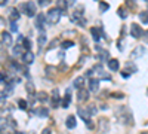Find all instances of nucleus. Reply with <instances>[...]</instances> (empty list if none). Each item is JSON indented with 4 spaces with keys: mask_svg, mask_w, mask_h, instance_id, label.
I'll return each instance as SVG.
<instances>
[{
    "mask_svg": "<svg viewBox=\"0 0 148 134\" xmlns=\"http://www.w3.org/2000/svg\"><path fill=\"white\" fill-rule=\"evenodd\" d=\"M84 58H86V57H82V58H80V63L77 64V67H82V66L84 64Z\"/></svg>",
    "mask_w": 148,
    "mask_h": 134,
    "instance_id": "nucleus-45",
    "label": "nucleus"
},
{
    "mask_svg": "<svg viewBox=\"0 0 148 134\" xmlns=\"http://www.w3.org/2000/svg\"><path fill=\"white\" fill-rule=\"evenodd\" d=\"M88 110H89V113H90V115H95V113L98 112V110H96V106H95V104H89Z\"/></svg>",
    "mask_w": 148,
    "mask_h": 134,
    "instance_id": "nucleus-37",
    "label": "nucleus"
},
{
    "mask_svg": "<svg viewBox=\"0 0 148 134\" xmlns=\"http://www.w3.org/2000/svg\"><path fill=\"white\" fill-rule=\"evenodd\" d=\"M51 103H52V107L55 109V107H58L59 106V103H61V97H59V91L55 88L53 90V92H52V99H51Z\"/></svg>",
    "mask_w": 148,
    "mask_h": 134,
    "instance_id": "nucleus-9",
    "label": "nucleus"
},
{
    "mask_svg": "<svg viewBox=\"0 0 148 134\" xmlns=\"http://www.w3.org/2000/svg\"><path fill=\"white\" fill-rule=\"evenodd\" d=\"M83 10H84V8L82 5H79L71 14V21L74 24H77V26H80V27H86V19L83 17Z\"/></svg>",
    "mask_w": 148,
    "mask_h": 134,
    "instance_id": "nucleus-2",
    "label": "nucleus"
},
{
    "mask_svg": "<svg viewBox=\"0 0 148 134\" xmlns=\"http://www.w3.org/2000/svg\"><path fill=\"white\" fill-rule=\"evenodd\" d=\"M107 64H108V69L111 72H117L120 69V64H119V60L117 58H110L108 61H107Z\"/></svg>",
    "mask_w": 148,
    "mask_h": 134,
    "instance_id": "nucleus-12",
    "label": "nucleus"
},
{
    "mask_svg": "<svg viewBox=\"0 0 148 134\" xmlns=\"http://www.w3.org/2000/svg\"><path fill=\"white\" fill-rule=\"evenodd\" d=\"M84 78H86V76H79V78H76V79H74V82H73V87L76 88V90L84 88Z\"/></svg>",
    "mask_w": 148,
    "mask_h": 134,
    "instance_id": "nucleus-15",
    "label": "nucleus"
},
{
    "mask_svg": "<svg viewBox=\"0 0 148 134\" xmlns=\"http://www.w3.org/2000/svg\"><path fill=\"white\" fill-rule=\"evenodd\" d=\"M93 72H95L93 69H92V70H88V72H86V75H84V76H86V78H90V76L93 75Z\"/></svg>",
    "mask_w": 148,
    "mask_h": 134,
    "instance_id": "nucleus-43",
    "label": "nucleus"
},
{
    "mask_svg": "<svg viewBox=\"0 0 148 134\" xmlns=\"http://www.w3.org/2000/svg\"><path fill=\"white\" fill-rule=\"evenodd\" d=\"M71 46H74V42H71V40L62 42V48H64V49H65V48H71Z\"/></svg>",
    "mask_w": 148,
    "mask_h": 134,
    "instance_id": "nucleus-40",
    "label": "nucleus"
},
{
    "mask_svg": "<svg viewBox=\"0 0 148 134\" xmlns=\"http://www.w3.org/2000/svg\"><path fill=\"white\" fill-rule=\"evenodd\" d=\"M25 90H27V92L34 94V85H33V82H27L25 83Z\"/></svg>",
    "mask_w": 148,
    "mask_h": 134,
    "instance_id": "nucleus-32",
    "label": "nucleus"
},
{
    "mask_svg": "<svg viewBox=\"0 0 148 134\" xmlns=\"http://www.w3.org/2000/svg\"><path fill=\"white\" fill-rule=\"evenodd\" d=\"M98 60L99 61H108L110 60V54L107 49H102V48H99V52H98Z\"/></svg>",
    "mask_w": 148,
    "mask_h": 134,
    "instance_id": "nucleus-18",
    "label": "nucleus"
},
{
    "mask_svg": "<svg viewBox=\"0 0 148 134\" xmlns=\"http://www.w3.org/2000/svg\"><path fill=\"white\" fill-rule=\"evenodd\" d=\"M25 51H27V49H25V48H24V45H21V43H16V45L14 46V49H12V52H14L15 57H22Z\"/></svg>",
    "mask_w": 148,
    "mask_h": 134,
    "instance_id": "nucleus-13",
    "label": "nucleus"
},
{
    "mask_svg": "<svg viewBox=\"0 0 148 134\" xmlns=\"http://www.w3.org/2000/svg\"><path fill=\"white\" fill-rule=\"evenodd\" d=\"M108 8H110V6H108L107 2H101V3H99V10H101V12H107Z\"/></svg>",
    "mask_w": 148,
    "mask_h": 134,
    "instance_id": "nucleus-36",
    "label": "nucleus"
},
{
    "mask_svg": "<svg viewBox=\"0 0 148 134\" xmlns=\"http://www.w3.org/2000/svg\"><path fill=\"white\" fill-rule=\"evenodd\" d=\"M89 91L90 90H86V88H80L77 92V100L79 101H86L89 99Z\"/></svg>",
    "mask_w": 148,
    "mask_h": 134,
    "instance_id": "nucleus-11",
    "label": "nucleus"
},
{
    "mask_svg": "<svg viewBox=\"0 0 148 134\" xmlns=\"http://www.w3.org/2000/svg\"><path fill=\"white\" fill-rule=\"evenodd\" d=\"M21 58H22L24 64H31V63L34 61V54L31 52V49H28V51L24 52V55H22Z\"/></svg>",
    "mask_w": 148,
    "mask_h": 134,
    "instance_id": "nucleus-8",
    "label": "nucleus"
},
{
    "mask_svg": "<svg viewBox=\"0 0 148 134\" xmlns=\"http://www.w3.org/2000/svg\"><path fill=\"white\" fill-rule=\"evenodd\" d=\"M126 6L130 8L132 10H135L136 9V2H135V0H126Z\"/></svg>",
    "mask_w": 148,
    "mask_h": 134,
    "instance_id": "nucleus-33",
    "label": "nucleus"
},
{
    "mask_svg": "<svg viewBox=\"0 0 148 134\" xmlns=\"http://www.w3.org/2000/svg\"><path fill=\"white\" fill-rule=\"evenodd\" d=\"M125 70H127L129 73H136V72H138V67L135 66L132 61H129V63H126V66H125Z\"/></svg>",
    "mask_w": 148,
    "mask_h": 134,
    "instance_id": "nucleus-24",
    "label": "nucleus"
},
{
    "mask_svg": "<svg viewBox=\"0 0 148 134\" xmlns=\"http://www.w3.org/2000/svg\"><path fill=\"white\" fill-rule=\"evenodd\" d=\"M130 36L135 39H141L144 36V31L141 28V26H138V24H132L130 26Z\"/></svg>",
    "mask_w": 148,
    "mask_h": 134,
    "instance_id": "nucleus-5",
    "label": "nucleus"
},
{
    "mask_svg": "<svg viewBox=\"0 0 148 134\" xmlns=\"http://www.w3.org/2000/svg\"><path fill=\"white\" fill-rule=\"evenodd\" d=\"M34 112L39 118H47L49 116V109H46V107H37Z\"/></svg>",
    "mask_w": 148,
    "mask_h": 134,
    "instance_id": "nucleus-19",
    "label": "nucleus"
},
{
    "mask_svg": "<svg viewBox=\"0 0 148 134\" xmlns=\"http://www.w3.org/2000/svg\"><path fill=\"white\" fill-rule=\"evenodd\" d=\"M145 2H147V3H148V0H145Z\"/></svg>",
    "mask_w": 148,
    "mask_h": 134,
    "instance_id": "nucleus-50",
    "label": "nucleus"
},
{
    "mask_svg": "<svg viewBox=\"0 0 148 134\" xmlns=\"http://www.w3.org/2000/svg\"><path fill=\"white\" fill-rule=\"evenodd\" d=\"M139 19H141V22L142 24H147L148 26V10H144V12H139Z\"/></svg>",
    "mask_w": 148,
    "mask_h": 134,
    "instance_id": "nucleus-27",
    "label": "nucleus"
},
{
    "mask_svg": "<svg viewBox=\"0 0 148 134\" xmlns=\"http://www.w3.org/2000/svg\"><path fill=\"white\" fill-rule=\"evenodd\" d=\"M10 31L12 33H18V24H16V21H10Z\"/></svg>",
    "mask_w": 148,
    "mask_h": 134,
    "instance_id": "nucleus-35",
    "label": "nucleus"
},
{
    "mask_svg": "<svg viewBox=\"0 0 148 134\" xmlns=\"http://www.w3.org/2000/svg\"><path fill=\"white\" fill-rule=\"evenodd\" d=\"M130 75H132V73H129L127 70H125V69L121 70V78H125V79H127V78H129Z\"/></svg>",
    "mask_w": 148,
    "mask_h": 134,
    "instance_id": "nucleus-42",
    "label": "nucleus"
},
{
    "mask_svg": "<svg viewBox=\"0 0 148 134\" xmlns=\"http://www.w3.org/2000/svg\"><path fill=\"white\" fill-rule=\"evenodd\" d=\"M45 21H47V18L43 15V14H39L36 17V27L39 30H43L45 28Z\"/></svg>",
    "mask_w": 148,
    "mask_h": 134,
    "instance_id": "nucleus-10",
    "label": "nucleus"
},
{
    "mask_svg": "<svg viewBox=\"0 0 148 134\" xmlns=\"http://www.w3.org/2000/svg\"><path fill=\"white\" fill-rule=\"evenodd\" d=\"M68 5H70V3H67V0H56V6L62 10V14H65V12H67Z\"/></svg>",
    "mask_w": 148,
    "mask_h": 134,
    "instance_id": "nucleus-22",
    "label": "nucleus"
},
{
    "mask_svg": "<svg viewBox=\"0 0 148 134\" xmlns=\"http://www.w3.org/2000/svg\"><path fill=\"white\" fill-rule=\"evenodd\" d=\"M93 70H96V72H101V70H102V66H101V64H96V66L93 67Z\"/></svg>",
    "mask_w": 148,
    "mask_h": 134,
    "instance_id": "nucleus-44",
    "label": "nucleus"
},
{
    "mask_svg": "<svg viewBox=\"0 0 148 134\" xmlns=\"http://www.w3.org/2000/svg\"><path fill=\"white\" fill-rule=\"evenodd\" d=\"M117 14H119V17H120L121 19H126V18H127V12H126V9H125V8H119Z\"/></svg>",
    "mask_w": 148,
    "mask_h": 134,
    "instance_id": "nucleus-30",
    "label": "nucleus"
},
{
    "mask_svg": "<svg viewBox=\"0 0 148 134\" xmlns=\"http://www.w3.org/2000/svg\"><path fill=\"white\" fill-rule=\"evenodd\" d=\"M2 43H3V46H10L12 45V36H10V33H8V31L2 33Z\"/></svg>",
    "mask_w": 148,
    "mask_h": 134,
    "instance_id": "nucleus-14",
    "label": "nucleus"
},
{
    "mask_svg": "<svg viewBox=\"0 0 148 134\" xmlns=\"http://www.w3.org/2000/svg\"><path fill=\"white\" fill-rule=\"evenodd\" d=\"M111 97H114V99H123L125 94H123V92H113V94H111Z\"/></svg>",
    "mask_w": 148,
    "mask_h": 134,
    "instance_id": "nucleus-41",
    "label": "nucleus"
},
{
    "mask_svg": "<svg viewBox=\"0 0 148 134\" xmlns=\"http://www.w3.org/2000/svg\"><path fill=\"white\" fill-rule=\"evenodd\" d=\"M37 2H39V6H42V8L51 5V0H37Z\"/></svg>",
    "mask_w": 148,
    "mask_h": 134,
    "instance_id": "nucleus-39",
    "label": "nucleus"
},
{
    "mask_svg": "<svg viewBox=\"0 0 148 134\" xmlns=\"http://www.w3.org/2000/svg\"><path fill=\"white\" fill-rule=\"evenodd\" d=\"M49 133H51V130H49V128H45L43 130V134H49Z\"/></svg>",
    "mask_w": 148,
    "mask_h": 134,
    "instance_id": "nucleus-48",
    "label": "nucleus"
},
{
    "mask_svg": "<svg viewBox=\"0 0 148 134\" xmlns=\"http://www.w3.org/2000/svg\"><path fill=\"white\" fill-rule=\"evenodd\" d=\"M10 21H18L19 19V9H12L10 10V15H9Z\"/></svg>",
    "mask_w": 148,
    "mask_h": 134,
    "instance_id": "nucleus-25",
    "label": "nucleus"
},
{
    "mask_svg": "<svg viewBox=\"0 0 148 134\" xmlns=\"http://www.w3.org/2000/svg\"><path fill=\"white\" fill-rule=\"evenodd\" d=\"M116 116L120 119V122L121 124H125V125H132L133 122V118H132V113L129 112V109L127 107H119V110H117V113H116Z\"/></svg>",
    "mask_w": 148,
    "mask_h": 134,
    "instance_id": "nucleus-1",
    "label": "nucleus"
},
{
    "mask_svg": "<svg viewBox=\"0 0 148 134\" xmlns=\"http://www.w3.org/2000/svg\"><path fill=\"white\" fill-rule=\"evenodd\" d=\"M61 15H64V14H62V10H61L58 6H55V8H52V9H49V12L46 14L47 22H49V24H58L59 19H61Z\"/></svg>",
    "mask_w": 148,
    "mask_h": 134,
    "instance_id": "nucleus-3",
    "label": "nucleus"
},
{
    "mask_svg": "<svg viewBox=\"0 0 148 134\" xmlns=\"http://www.w3.org/2000/svg\"><path fill=\"white\" fill-rule=\"evenodd\" d=\"M77 115L82 118V121H84V124L90 122V113H89L88 109H82V107H79V109H77Z\"/></svg>",
    "mask_w": 148,
    "mask_h": 134,
    "instance_id": "nucleus-6",
    "label": "nucleus"
},
{
    "mask_svg": "<svg viewBox=\"0 0 148 134\" xmlns=\"http://www.w3.org/2000/svg\"><path fill=\"white\" fill-rule=\"evenodd\" d=\"M18 106H19V109L25 110V109H27V101H25V100H19V101H18Z\"/></svg>",
    "mask_w": 148,
    "mask_h": 134,
    "instance_id": "nucleus-38",
    "label": "nucleus"
},
{
    "mask_svg": "<svg viewBox=\"0 0 148 134\" xmlns=\"http://www.w3.org/2000/svg\"><path fill=\"white\" fill-rule=\"evenodd\" d=\"M22 45H24V48L28 51V49H31V40L28 39V37H24V40H22Z\"/></svg>",
    "mask_w": 148,
    "mask_h": 134,
    "instance_id": "nucleus-31",
    "label": "nucleus"
},
{
    "mask_svg": "<svg viewBox=\"0 0 148 134\" xmlns=\"http://www.w3.org/2000/svg\"><path fill=\"white\" fill-rule=\"evenodd\" d=\"M65 125H67V128H70V130L76 128V125H77L76 116H74V115H70V116L67 118V121H65Z\"/></svg>",
    "mask_w": 148,
    "mask_h": 134,
    "instance_id": "nucleus-16",
    "label": "nucleus"
},
{
    "mask_svg": "<svg viewBox=\"0 0 148 134\" xmlns=\"http://www.w3.org/2000/svg\"><path fill=\"white\" fill-rule=\"evenodd\" d=\"M19 10L28 17H34L36 15V5H34V2H25L19 6Z\"/></svg>",
    "mask_w": 148,
    "mask_h": 134,
    "instance_id": "nucleus-4",
    "label": "nucleus"
},
{
    "mask_svg": "<svg viewBox=\"0 0 148 134\" xmlns=\"http://www.w3.org/2000/svg\"><path fill=\"white\" fill-rule=\"evenodd\" d=\"M99 79H104V81H111V76L108 75V73H105V72H99Z\"/></svg>",
    "mask_w": 148,
    "mask_h": 134,
    "instance_id": "nucleus-34",
    "label": "nucleus"
},
{
    "mask_svg": "<svg viewBox=\"0 0 148 134\" xmlns=\"http://www.w3.org/2000/svg\"><path fill=\"white\" fill-rule=\"evenodd\" d=\"M6 3H8V0H2V2H0V5H2V6H6Z\"/></svg>",
    "mask_w": 148,
    "mask_h": 134,
    "instance_id": "nucleus-49",
    "label": "nucleus"
},
{
    "mask_svg": "<svg viewBox=\"0 0 148 134\" xmlns=\"http://www.w3.org/2000/svg\"><path fill=\"white\" fill-rule=\"evenodd\" d=\"M46 34L45 33H42L40 36H39V39H37V43H39V46H40V51H42V48L45 46V43H46Z\"/></svg>",
    "mask_w": 148,
    "mask_h": 134,
    "instance_id": "nucleus-29",
    "label": "nucleus"
},
{
    "mask_svg": "<svg viewBox=\"0 0 148 134\" xmlns=\"http://www.w3.org/2000/svg\"><path fill=\"white\" fill-rule=\"evenodd\" d=\"M45 73H46V76H47V78H53V76H55V73H56V67H53V66H46Z\"/></svg>",
    "mask_w": 148,
    "mask_h": 134,
    "instance_id": "nucleus-23",
    "label": "nucleus"
},
{
    "mask_svg": "<svg viewBox=\"0 0 148 134\" xmlns=\"http://www.w3.org/2000/svg\"><path fill=\"white\" fill-rule=\"evenodd\" d=\"M56 45H58V40H55V42H52V43H51V46H49V49H53V48H55Z\"/></svg>",
    "mask_w": 148,
    "mask_h": 134,
    "instance_id": "nucleus-46",
    "label": "nucleus"
},
{
    "mask_svg": "<svg viewBox=\"0 0 148 134\" xmlns=\"http://www.w3.org/2000/svg\"><path fill=\"white\" fill-rule=\"evenodd\" d=\"M70 103H71V94H70V91H67V94L62 97V100H61V106L64 109H67L70 106Z\"/></svg>",
    "mask_w": 148,
    "mask_h": 134,
    "instance_id": "nucleus-20",
    "label": "nucleus"
},
{
    "mask_svg": "<svg viewBox=\"0 0 148 134\" xmlns=\"http://www.w3.org/2000/svg\"><path fill=\"white\" fill-rule=\"evenodd\" d=\"M89 90H90L92 92H96L98 90H99V81L90 78V79H89Z\"/></svg>",
    "mask_w": 148,
    "mask_h": 134,
    "instance_id": "nucleus-17",
    "label": "nucleus"
},
{
    "mask_svg": "<svg viewBox=\"0 0 148 134\" xmlns=\"http://www.w3.org/2000/svg\"><path fill=\"white\" fill-rule=\"evenodd\" d=\"M36 100H37V101H42V103H45V101L47 100V94H46L45 91H42V92H37V94H36Z\"/></svg>",
    "mask_w": 148,
    "mask_h": 134,
    "instance_id": "nucleus-26",
    "label": "nucleus"
},
{
    "mask_svg": "<svg viewBox=\"0 0 148 134\" xmlns=\"http://www.w3.org/2000/svg\"><path fill=\"white\" fill-rule=\"evenodd\" d=\"M99 128H101V131H104V133L108 131V121H107L105 118L99 119Z\"/></svg>",
    "mask_w": 148,
    "mask_h": 134,
    "instance_id": "nucleus-28",
    "label": "nucleus"
},
{
    "mask_svg": "<svg viewBox=\"0 0 148 134\" xmlns=\"http://www.w3.org/2000/svg\"><path fill=\"white\" fill-rule=\"evenodd\" d=\"M145 54V48L144 46H136L135 49L130 52V58L132 60H135V58H139V57H142Z\"/></svg>",
    "mask_w": 148,
    "mask_h": 134,
    "instance_id": "nucleus-7",
    "label": "nucleus"
},
{
    "mask_svg": "<svg viewBox=\"0 0 148 134\" xmlns=\"http://www.w3.org/2000/svg\"><path fill=\"white\" fill-rule=\"evenodd\" d=\"M144 36H145V37H144V39H145V42L148 43V30H147V31L144 33Z\"/></svg>",
    "mask_w": 148,
    "mask_h": 134,
    "instance_id": "nucleus-47",
    "label": "nucleus"
},
{
    "mask_svg": "<svg viewBox=\"0 0 148 134\" xmlns=\"http://www.w3.org/2000/svg\"><path fill=\"white\" fill-rule=\"evenodd\" d=\"M90 33H92L93 40H95V42H99V39H101V30L98 28V27H92V28H90Z\"/></svg>",
    "mask_w": 148,
    "mask_h": 134,
    "instance_id": "nucleus-21",
    "label": "nucleus"
}]
</instances>
